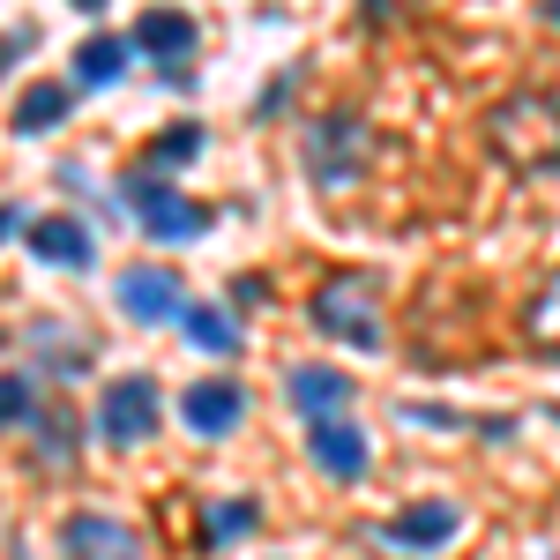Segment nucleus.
<instances>
[{"mask_svg":"<svg viewBox=\"0 0 560 560\" xmlns=\"http://www.w3.org/2000/svg\"><path fill=\"white\" fill-rule=\"evenodd\" d=\"M158 419H165V388L150 374H113L105 396H97V411H90V433L105 448H142L158 433Z\"/></svg>","mask_w":560,"mask_h":560,"instance_id":"39448f33","label":"nucleus"},{"mask_svg":"<svg viewBox=\"0 0 560 560\" xmlns=\"http://www.w3.org/2000/svg\"><path fill=\"white\" fill-rule=\"evenodd\" d=\"M284 404L300 411L306 427H322V419H351V404H359V382H351L345 366H322V359H306L284 374Z\"/></svg>","mask_w":560,"mask_h":560,"instance_id":"6e6552de","label":"nucleus"},{"mask_svg":"<svg viewBox=\"0 0 560 560\" xmlns=\"http://www.w3.org/2000/svg\"><path fill=\"white\" fill-rule=\"evenodd\" d=\"M486 150L509 173H560V97L553 90H509L486 113Z\"/></svg>","mask_w":560,"mask_h":560,"instance_id":"f257e3e1","label":"nucleus"},{"mask_svg":"<svg viewBox=\"0 0 560 560\" xmlns=\"http://www.w3.org/2000/svg\"><path fill=\"white\" fill-rule=\"evenodd\" d=\"M456 530H464V509L456 501H404L382 523V538L396 553H441V546H456Z\"/></svg>","mask_w":560,"mask_h":560,"instance_id":"f8f14e48","label":"nucleus"},{"mask_svg":"<svg viewBox=\"0 0 560 560\" xmlns=\"http://www.w3.org/2000/svg\"><path fill=\"white\" fill-rule=\"evenodd\" d=\"M75 113V83H31L23 105H15V135H45Z\"/></svg>","mask_w":560,"mask_h":560,"instance_id":"a211bd4d","label":"nucleus"},{"mask_svg":"<svg viewBox=\"0 0 560 560\" xmlns=\"http://www.w3.org/2000/svg\"><path fill=\"white\" fill-rule=\"evenodd\" d=\"M240 419H247V388H240V382L210 374V382H187V388H179V427H187V433L224 441V433H240Z\"/></svg>","mask_w":560,"mask_h":560,"instance_id":"9b49d317","label":"nucleus"},{"mask_svg":"<svg viewBox=\"0 0 560 560\" xmlns=\"http://www.w3.org/2000/svg\"><path fill=\"white\" fill-rule=\"evenodd\" d=\"M546 15H553V23H560V0H546Z\"/></svg>","mask_w":560,"mask_h":560,"instance_id":"a878e982","label":"nucleus"},{"mask_svg":"<svg viewBox=\"0 0 560 560\" xmlns=\"http://www.w3.org/2000/svg\"><path fill=\"white\" fill-rule=\"evenodd\" d=\"M292 83H300V68L269 75V90H261V105H255V120H277V113H284V97H292Z\"/></svg>","mask_w":560,"mask_h":560,"instance_id":"4be33fe9","label":"nucleus"},{"mask_svg":"<svg viewBox=\"0 0 560 560\" xmlns=\"http://www.w3.org/2000/svg\"><path fill=\"white\" fill-rule=\"evenodd\" d=\"M31 419H38V374L15 366V374H0V427H31Z\"/></svg>","mask_w":560,"mask_h":560,"instance_id":"aec40b11","label":"nucleus"},{"mask_svg":"<svg viewBox=\"0 0 560 560\" xmlns=\"http://www.w3.org/2000/svg\"><path fill=\"white\" fill-rule=\"evenodd\" d=\"M128 68H135V45L128 38L90 31V38L75 45V75H68V83H75V90H113V83H128Z\"/></svg>","mask_w":560,"mask_h":560,"instance_id":"4468645a","label":"nucleus"},{"mask_svg":"<svg viewBox=\"0 0 560 560\" xmlns=\"http://www.w3.org/2000/svg\"><path fill=\"white\" fill-rule=\"evenodd\" d=\"M120 210L142 224V240H158V247H187V240H202L210 232V202H195V195H179L173 179H158V173H142L135 165L128 179H120Z\"/></svg>","mask_w":560,"mask_h":560,"instance_id":"7ed1b4c3","label":"nucleus"},{"mask_svg":"<svg viewBox=\"0 0 560 560\" xmlns=\"http://www.w3.org/2000/svg\"><path fill=\"white\" fill-rule=\"evenodd\" d=\"M23 224H31V217L15 210V202H0V247H8V240H15V232H23Z\"/></svg>","mask_w":560,"mask_h":560,"instance_id":"5701e85b","label":"nucleus"},{"mask_svg":"<svg viewBox=\"0 0 560 560\" xmlns=\"http://www.w3.org/2000/svg\"><path fill=\"white\" fill-rule=\"evenodd\" d=\"M60 560H142V538L113 509H75L60 516Z\"/></svg>","mask_w":560,"mask_h":560,"instance_id":"1a4fd4ad","label":"nucleus"},{"mask_svg":"<svg viewBox=\"0 0 560 560\" xmlns=\"http://www.w3.org/2000/svg\"><path fill=\"white\" fill-rule=\"evenodd\" d=\"M113 300H120V314H128V322H142V329H165V322L179 329V314L195 306V300H187V277H179V269H165V261H135V269H120Z\"/></svg>","mask_w":560,"mask_h":560,"instance_id":"0eeeda50","label":"nucleus"},{"mask_svg":"<svg viewBox=\"0 0 560 560\" xmlns=\"http://www.w3.org/2000/svg\"><path fill=\"white\" fill-rule=\"evenodd\" d=\"M300 165L314 187H351V179H366V165H374V120L359 113V105H329L314 128H306L300 142Z\"/></svg>","mask_w":560,"mask_h":560,"instance_id":"f03ea898","label":"nucleus"},{"mask_svg":"<svg viewBox=\"0 0 560 560\" xmlns=\"http://www.w3.org/2000/svg\"><path fill=\"white\" fill-rule=\"evenodd\" d=\"M23 247H31L38 269H90V261H97V232L68 210H45V217L23 224Z\"/></svg>","mask_w":560,"mask_h":560,"instance_id":"9d476101","label":"nucleus"},{"mask_svg":"<svg viewBox=\"0 0 560 560\" xmlns=\"http://www.w3.org/2000/svg\"><path fill=\"white\" fill-rule=\"evenodd\" d=\"M202 142H210V135H202V120H173L165 135H150V150H142V173L173 179L179 165H195V158H202Z\"/></svg>","mask_w":560,"mask_h":560,"instance_id":"f3484780","label":"nucleus"},{"mask_svg":"<svg viewBox=\"0 0 560 560\" xmlns=\"http://www.w3.org/2000/svg\"><path fill=\"white\" fill-rule=\"evenodd\" d=\"M306 448H314V464H322V471L345 478V486H359L366 464H374V441H366L359 419H322V427H306Z\"/></svg>","mask_w":560,"mask_h":560,"instance_id":"ddd939ff","label":"nucleus"},{"mask_svg":"<svg viewBox=\"0 0 560 560\" xmlns=\"http://www.w3.org/2000/svg\"><path fill=\"white\" fill-rule=\"evenodd\" d=\"M359 8H366V23H382V15L396 8V0H359Z\"/></svg>","mask_w":560,"mask_h":560,"instance_id":"b1692460","label":"nucleus"},{"mask_svg":"<svg viewBox=\"0 0 560 560\" xmlns=\"http://www.w3.org/2000/svg\"><path fill=\"white\" fill-rule=\"evenodd\" d=\"M306 314H314V329L329 337V345H351V351H388V329H382V284L374 277H329L314 300H306Z\"/></svg>","mask_w":560,"mask_h":560,"instance_id":"20e7f679","label":"nucleus"},{"mask_svg":"<svg viewBox=\"0 0 560 560\" xmlns=\"http://www.w3.org/2000/svg\"><path fill=\"white\" fill-rule=\"evenodd\" d=\"M523 329H530V337H538L546 351H560V277L546 284V292H538V300H530V314H523Z\"/></svg>","mask_w":560,"mask_h":560,"instance_id":"412c9836","label":"nucleus"},{"mask_svg":"<svg viewBox=\"0 0 560 560\" xmlns=\"http://www.w3.org/2000/svg\"><path fill=\"white\" fill-rule=\"evenodd\" d=\"M179 337L202 351V359H232V351H247L240 345V314L224 300H195L187 314H179Z\"/></svg>","mask_w":560,"mask_h":560,"instance_id":"2eb2a0df","label":"nucleus"},{"mask_svg":"<svg viewBox=\"0 0 560 560\" xmlns=\"http://www.w3.org/2000/svg\"><path fill=\"white\" fill-rule=\"evenodd\" d=\"M75 8H83V15H97V8H105V0H75Z\"/></svg>","mask_w":560,"mask_h":560,"instance_id":"393cba45","label":"nucleus"},{"mask_svg":"<svg viewBox=\"0 0 560 560\" xmlns=\"http://www.w3.org/2000/svg\"><path fill=\"white\" fill-rule=\"evenodd\" d=\"M128 45H135V52H150V60H158V75H165L173 90H195V45H202V23H195L187 8L150 0V8L135 15Z\"/></svg>","mask_w":560,"mask_h":560,"instance_id":"423d86ee","label":"nucleus"},{"mask_svg":"<svg viewBox=\"0 0 560 560\" xmlns=\"http://www.w3.org/2000/svg\"><path fill=\"white\" fill-rule=\"evenodd\" d=\"M31 433H38V456L52 471H75V456H83V419H75L68 404H38Z\"/></svg>","mask_w":560,"mask_h":560,"instance_id":"dca6fc26","label":"nucleus"},{"mask_svg":"<svg viewBox=\"0 0 560 560\" xmlns=\"http://www.w3.org/2000/svg\"><path fill=\"white\" fill-rule=\"evenodd\" d=\"M255 523H261V501H255V493H232V501H210V516H202V538H210V546H240Z\"/></svg>","mask_w":560,"mask_h":560,"instance_id":"6ab92c4d","label":"nucleus"}]
</instances>
